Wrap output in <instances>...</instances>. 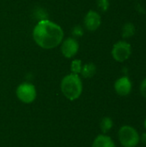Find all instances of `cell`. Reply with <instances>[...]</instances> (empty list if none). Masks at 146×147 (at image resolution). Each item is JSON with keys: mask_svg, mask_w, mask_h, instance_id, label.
Returning <instances> with one entry per match:
<instances>
[{"mask_svg": "<svg viewBox=\"0 0 146 147\" xmlns=\"http://www.w3.org/2000/svg\"><path fill=\"white\" fill-rule=\"evenodd\" d=\"M145 127L146 128V119H145Z\"/></svg>", "mask_w": 146, "mask_h": 147, "instance_id": "cell-18", "label": "cell"}, {"mask_svg": "<svg viewBox=\"0 0 146 147\" xmlns=\"http://www.w3.org/2000/svg\"><path fill=\"white\" fill-rule=\"evenodd\" d=\"M97 68L94 63H86L83 65L80 76L83 78H91L96 73Z\"/></svg>", "mask_w": 146, "mask_h": 147, "instance_id": "cell-10", "label": "cell"}, {"mask_svg": "<svg viewBox=\"0 0 146 147\" xmlns=\"http://www.w3.org/2000/svg\"><path fill=\"white\" fill-rule=\"evenodd\" d=\"M92 147H116L114 140L106 134H99L92 143Z\"/></svg>", "mask_w": 146, "mask_h": 147, "instance_id": "cell-9", "label": "cell"}, {"mask_svg": "<svg viewBox=\"0 0 146 147\" xmlns=\"http://www.w3.org/2000/svg\"><path fill=\"white\" fill-rule=\"evenodd\" d=\"M109 0H97V7L102 12H106L109 9Z\"/></svg>", "mask_w": 146, "mask_h": 147, "instance_id": "cell-15", "label": "cell"}, {"mask_svg": "<svg viewBox=\"0 0 146 147\" xmlns=\"http://www.w3.org/2000/svg\"><path fill=\"white\" fill-rule=\"evenodd\" d=\"M82 66H83L82 60L78 59H75L74 60H72V62L71 64V73L80 75Z\"/></svg>", "mask_w": 146, "mask_h": 147, "instance_id": "cell-13", "label": "cell"}, {"mask_svg": "<svg viewBox=\"0 0 146 147\" xmlns=\"http://www.w3.org/2000/svg\"><path fill=\"white\" fill-rule=\"evenodd\" d=\"M140 141H142L143 144L146 145V133L142 134V135L140 136Z\"/></svg>", "mask_w": 146, "mask_h": 147, "instance_id": "cell-17", "label": "cell"}, {"mask_svg": "<svg viewBox=\"0 0 146 147\" xmlns=\"http://www.w3.org/2000/svg\"><path fill=\"white\" fill-rule=\"evenodd\" d=\"M15 95L19 101L23 103L29 104L34 102L37 96V90L35 86L29 82H23L20 84L16 90Z\"/></svg>", "mask_w": 146, "mask_h": 147, "instance_id": "cell-4", "label": "cell"}, {"mask_svg": "<svg viewBox=\"0 0 146 147\" xmlns=\"http://www.w3.org/2000/svg\"><path fill=\"white\" fill-rule=\"evenodd\" d=\"M139 90H140V93L141 95L146 98V78L141 82L140 84V87H139Z\"/></svg>", "mask_w": 146, "mask_h": 147, "instance_id": "cell-16", "label": "cell"}, {"mask_svg": "<svg viewBox=\"0 0 146 147\" xmlns=\"http://www.w3.org/2000/svg\"><path fill=\"white\" fill-rule=\"evenodd\" d=\"M136 28L135 25L132 22H126L123 25L121 29V34L124 39H129L135 34Z\"/></svg>", "mask_w": 146, "mask_h": 147, "instance_id": "cell-11", "label": "cell"}, {"mask_svg": "<svg viewBox=\"0 0 146 147\" xmlns=\"http://www.w3.org/2000/svg\"><path fill=\"white\" fill-rule=\"evenodd\" d=\"M114 90L120 96H128L133 89V84L130 78L126 76L120 77L114 83Z\"/></svg>", "mask_w": 146, "mask_h": 147, "instance_id": "cell-8", "label": "cell"}, {"mask_svg": "<svg viewBox=\"0 0 146 147\" xmlns=\"http://www.w3.org/2000/svg\"><path fill=\"white\" fill-rule=\"evenodd\" d=\"M59 46L62 55L66 59L74 58L79 51V43L74 37L64 39Z\"/></svg>", "mask_w": 146, "mask_h": 147, "instance_id": "cell-6", "label": "cell"}, {"mask_svg": "<svg viewBox=\"0 0 146 147\" xmlns=\"http://www.w3.org/2000/svg\"><path fill=\"white\" fill-rule=\"evenodd\" d=\"M118 138L123 147H136L140 142V135L132 126H122L118 132Z\"/></svg>", "mask_w": 146, "mask_h": 147, "instance_id": "cell-3", "label": "cell"}, {"mask_svg": "<svg viewBox=\"0 0 146 147\" xmlns=\"http://www.w3.org/2000/svg\"><path fill=\"white\" fill-rule=\"evenodd\" d=\"M32 36L38 47L45 50H51L61 44L65 33L58 23L49 19H44L37 22L33 28Z\"/></svg>", "mask_w": 146, "mask_h": 147, "instance_id": "cell-1", "label": "cell"}, {"mask_svg": "<svg viewBox=\"0 0 146 147\" xmlns=\"http://www.w3.org/2000/svg\"><path fill=\"white\" fill-rule=\"evenodd\" d=\"M83 28L82 26L80 25H77V26H74L72 30H71V34H72V37L74 38H79V37H82L83 35Z\"/></svg>", "mask_w": 146, "mask_h": 147, "instance_id": "cell-14", "label": "cell"}, {"mask_svg": "<svg viewBox=\"0 0 146 147\" xmlns=\"http://www.w3.org/2000/svg\"><path fill=\"white\" fill-rule=\"evenodd\" d=\"M114 126V121L110 117H104L102 119L100 122V129L103 134H108Z\"/></svg>", "mask_w": 146, "mask_h": 147, "instance_id": "cell-12", "label": "cell"}, {"mask_svg": "<svg viewBox=\"0 0 146 147\" xmlns=\"http://www.w3.org/2000/svg\"><path fill=\"white\" fill-rule=\"evenodd\" d=\"M83 90V81L80 75L69 73L65 75L60 83V90L62 94L70 101L78 99Z\"/></svg>", "mask_w": 146, "mask_h": 147, "instance_id": "cell-2", "label": "cell"}, {"mask_svg": "<svg viewBox=\"0 0 146 147\" xmlns=\"http://www.w3.org/2000/svg\"><path fill=\"white\" fill-rule=\"evenodd\" d=\"M102 24V16L101 15L94 10H89L83 18V26L84 28L90 32H94L97 30Z\"/></svg>", "mask_w": 146, "mask_h": 147, "instance_id": "cell-7", "label": "cell"}, {"mask_svg": "<svg viewBox=\"0 0 146 147\" xmlns=\"http://www.w3.org/2000/svg\"><path fill=\"white\" fill-rule=\"evenodd\" d=\"M131 54L132 46L125 40H119L116 43H114L111 50V55L113 59L120 63L127 60L130 58Z\"/></svg>", "mask_w": 146, "mask_h": 147, "instance_id": "cell-5", "label": "cell"}]
</instances>
